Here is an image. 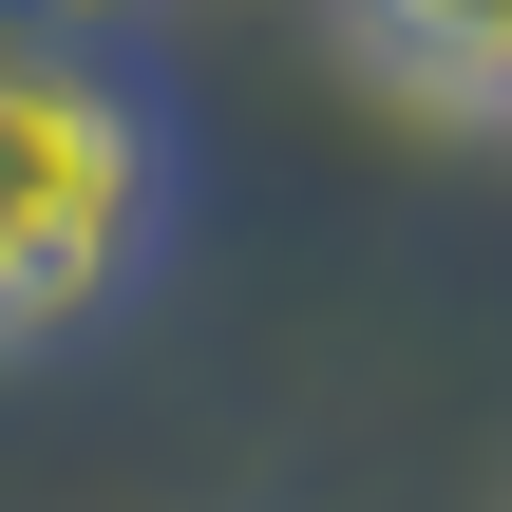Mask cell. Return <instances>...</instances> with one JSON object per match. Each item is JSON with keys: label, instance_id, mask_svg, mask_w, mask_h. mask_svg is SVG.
Instances as JSON below:
<instances>
[{"label": "cell", "instance_id": "cell-1", "mask_svg": "<svg viewBox=\"0 0 512 512\" xmlns=\"http://www.w3.org/2000/svg\"><path fill=\"white\" fill-rule=\"evenodd\" d=\"M133 247H152V114L76 38L0 19V342L95 323L133 285Z\"/></svg>", "mask_w": 512, "mask_h": 512}, {"label": "cell", "instance_id": "cell-2", "mask_svg": "<svg viewBox=\"0 0 512 512\" xmlns=\"http://www.w3.org/2000/svg\"><path fill=\"white\" fill-rule=\"evenodd\" d=\"M361 19V57L399 76V95H437V114H512V0H342Z\"/></svg>", "mask_w": 512, "mask_h": 512}, {"label": "cell", "instance_id": "cell-3", "mask_svg": "<svg viewBox=\"0 0 512 512\" xmlns=\"http://www.w3.org/2000/svg\"><path fill=\"white\" fill-rule=\"evenodd\" d=\"M38 19H114V0H38Z\"/></svg>", "mask_w": 512, "mask_h": 512}]
</instances>
